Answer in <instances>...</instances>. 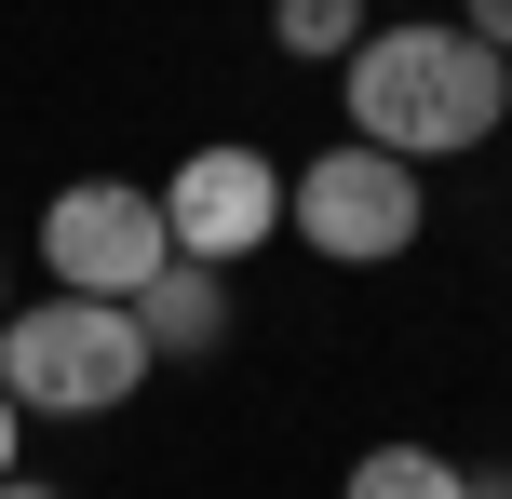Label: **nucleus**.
Returning <instances> with one entry per match:
<instances>
[{"label":"nucleus","mask_w":512,"mask_h":499,"mask_svg":"<svg viewBox=\"0 0 512 499\" xmlns=\"http://www.w3.org/2000/svg\"><path fill=\"white\" fill-rule=\"evenodd\" d=\"M337 68H351V135H364V149H391V162L486 149L499 108H512L499 41H472V27H364Z\"/></svg>","instance_id":"1"},{"label":"nucleus","mask_w":512,"mask_h":499,"mask_svg":"<svg viewBox=\"0 0 512 499\" xmlns=\"http://www.w3.org/2000/svg\"><path fill=\"white\" fill-rule=\"evenodd\" d=\"M135 378H149L135 297H41V311H0V392H14L27 419H108Z\"/></svg>","instance_id":"2"},{"label":"nucleus","mask_w":512,"mask_h":499,"mask_svg":"<svg viewBox=\"0 0 512 499\" xmlns=\"http://www.w3.org/2000/svg\"><path fill=\"white\" fill-rule=\"evenodd\" d=\"M418 162H391V149H324L310 176H283V230H310L324 257H351V270H378V257H405L418 243Z\"/></svg>","instance_id":"3"},{"label":"nucleus","mask_w":512,"mask_h":499,"mask_svg":"<svg viewBox=\"0 0 512 499\" xmlns=\"http://www.w3.org/2000/svg\"><path fill=\"white\" fill-rule=\"evenodd\" d=\"M41 257L68 297H135L162 257H176V230H162V189H122V176H68L41 216Z\"/></svg>","instance_id":"4"},{"label":"nucleus","mask_w":512,"mask_h":499,"mask_svg":"<svg viewBox=\"0 0 512 499\" xmlns=\"http://www.w3.org/2000/svg\"><path fill=\"white\" fill-rule=\"evenodd\" d=\"M162 230H176V257H216V270H230L243 243L283 230V162L270 149H189L176 189H162Z\"/></svg>","instance_id":"5"},{"label":"nucleus","mask_w":512,"mask_h":499,"mask_svg":"<svg viewBox=\"0 0 512 499\" xmlns=\"http://www.w3.org/2000/svg\"><path fill=\"white\" fill-rule=\"evenodd\" d=\"M135 324H149V365H203V351L230 338V284H216V257H162L149 284H135Z\"/></svg>","instance_id":"6"},{"label":"nucleus","mask_w":512,"mask_h":499,"mask_svg":"<svg viewBox=\"0 0 512 499\" xmlns=\"http://www.w3.org/2000/svg\"><path fill=\"white\" fill-rule=\"evenodd\" d=\"M351 499H472V473L432 459V446H364L351 459Z\"/></svg>","instance_id":"7"},{"label":"nucleus","mask_w":512,"mask_h":499,"mask_svg":"<svg viewBox=\"0 0 512 499\" xmlns=\"http://www.w3.org/2000/svg\"><path fill=\"white\" fill-rule=\"evenodd\" d=\"M270 41L283 54H351L364 41V0H270Z\"/></svg>","instance_id":"8"},{"label":"nucleus","mask_w":512,"mask_h":499,"mask_svg":"<svg viewBox=\"0 0 512 499\" xmlns=\"http://www.w3.org/2000/svg\"><path fill=\"white\" fill-rule=\"evenodd\" d=\"M459 27H472V41H499V54H512V0H472Z\"/></svg>","instance_id":"9"},{"label":"nucleus","mask_w":512,"mask_h":499,"mask_svg":"<svg viewBox=\"0 0 512 499\" xmlns=\"http://www.w3.org/2000/svg\"><path fill=\"white\" fill-rule=\"evenodd\" d=\"M14 419H27V405H14V392H0V473H14Z\"/></svg>","instance_id":"10"},{"label":"nucleus","mask_w":512,"mask_h":499,"mask_svg":"<svg viewBox=\"0 0 512 499\" xmlns=\"http://www.w3.org/2000/svg\"><path fill=\"white\" fill-rule=\"evenodd\" d=\"M0 499H54V486H27V473H0Z\"/></svg>","instance_id":"11"},{"label":"nucleus","mask_w":512,"mask_h":499,"mask_svg":"<svg viewBox=\"0 0 512 499\" xmlns=\"http://www.w3.org/2000/svg\"><path fill=\"white\" fill-rule=\"evenodd\" d=\"M0 311H14V297H0Z\"/></svg>","instance_id":"12"}]
</instances>
